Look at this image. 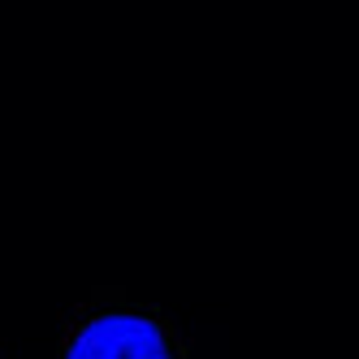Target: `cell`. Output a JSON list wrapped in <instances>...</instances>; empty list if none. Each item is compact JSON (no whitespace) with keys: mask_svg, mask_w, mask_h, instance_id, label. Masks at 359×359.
Masks as SVG:
<instances>
[{"mask_svg":"<svg viewBox=\"0 0 359 359\" xmlns=\"http://www.w3.org/2000/svg\"><path fill=\"white\" fill-rule=\"evenodd\" d=\"M0 359H5V355H0Z\"/></svg>","mask_w":359,"mask_h":359,"instance_id":"obj_2","label":"cell"},{"mask_svg":"<svg viewBox=\"0 0 359 359\" xmlns=\"http://www.w3.org/2000/svg\"><path fill=\"white\" fill-rule=\"evenodd\" d=\"M57 359H191L187 338L147 303H83L65 325Z\"/></svg>","mask_w":359,"mask_h":359,"instance_id":"obj_1","label":"cell"}]
</instances>
